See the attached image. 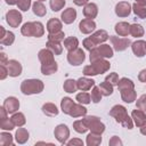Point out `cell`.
Here are the masks:
<instances>
[{
	"label": "cell",
	"mask_w": 146,
	"mask_h": 146,
	"mask_svg": "<svg viewBox=\"0 0 146 146\" xmlns=\"http://www.w3.org/2000/svg\"><path fill=\"white\" fill-rule=\"evenodd\" d=\"M113 144H117V145H121L122 143H121V141L117 139V137H116V136H114V137H113V139H112V140H110V145H113Z\"/></svg>",
	"instance_id": "obj_55"
},
{
	"label": "cell",
	"mask_w": 146,
	"mask_h": 146,
	"mask_svg": "<svg viewBox=\"0 0 146 146\" xmlns=\"http://www.w3.org/2000/svg\"><path fill=\"white\" fill-rule=\"evenodd\" d=\"M64 36H65L64 33L62 31H59V32H56V33H50L48 35V40L55 41V42H60V41L64 40Z\"/></svg>",
	"instance_id": "obj_44"
},
{
	"label": "cell",
	"mask_w": 146,
	"mask_h": 146,
	"mask_svg": "<svg viewBox=\"0 0 146 146\" xmlns=\"http://www.w3.org/2000/svg\"><path fill=\"white\" fill-rule=\"evenodd\" d=\"M64 90L66 91V92H70V94H72V92H74L76 89H78V86H76V81H74V80H71V79H67L65 82H64Z\"/></svg>",
	"instance_id": "obj_35"
},
{
	"label": "cell",
	"mask_w": 146,
	"mask_h": 146,
	"mask_svg": "<svg viewBox=\"0 0 146 146\" xmlns=\"http://www.w3.org/2000/svg\"><path fill=\"white\" fill-rule=\"evenodd\" d=\"M56 71H57V63L56 62H51V63L41 65V72L44 75H50V74L55 73Z\"/></svg>",
	"instance_id": "obj_28"
},
{
	"label": "cell",
	"mask_w": 146,
	"mask_h": 146,
	"mask_svg": "<svg viewBox=\"0 0 146 146\" xmlns=\"http://www.w3.org/2000/svg\"><path fill=\"white\" fill-rule=\"evenodd\" d=\"M0 71H1V76H0V79L3 80L7 75H9V74H8V70L6 68V65H2V64H1V65H0Z\"/></svg>",
	"instance_id": "obj_52"
},
{
	"label": "cell",
	"mask_w": 146,
	"mask_h": 146,
	"mask_svg": "<svg viewBox=\"0 0 146 146\" xmlns=\"http://www.w3.org/2000/svg\"><path fill=\"white\" fill-rule=\"evenodd\" d=\"M145 48H146V44H145Z\"/></svg>",
	"instance_id": "obj_61"
},
{
	"label": "cell",
	"mask_w": 146,
	"mask_h": 146,
	"mask_svg": "<svg viewBox=\"0 0 146 146\" xmlns=\"http://www.w3.org/2000/svg\"><path fill=\"white\" fill-rule=\"evenodd\" d=\"M76 86H78V89H80L82 91H87V90L91 89V87L95 86V81L92 79H88V78H80L76 81Z\"/></svg>",
	"instance_id": "obj_18"
},
{
	"label": "cell",
	"mask_w": 146,
	"mask_h": 146,
	"mask_svg": "<svg viewBox=\"0 0 146 146\" xmlns=\"http://www.w3.org/2000/svg\"><path fill=\"white\" fill-rule=\"evenodd\" d=\"M115 32L120 36H127L128 34H130V25L125 22H120L115 25Z\"/></svg>",
	"instance_id": "obj_24"
},
{
	"label": "cell",
	"mask_w": 146,
	"mask_h": 146,
	"mask_svg": "<svg viewBox=\"0 0 146 146\" xmlns=\"http://www.w3.org/2000/svg\"><path fill=\"white\" fill-rule=\"evenodd\" d=\"M27 139H29V132H27L25 129L19 128V129L16 131V140H17L18 143L23 144V143H25Z\"/></svg>",
	"instance_id": "obj_36"
},
{
	"label": "cell",
	"mask_w": 146,
	"mask_h": 146,
	"mask_svg": "<svg viewBox=\"0 0 146 146\" xmlns=\"http://www.w3.org/2000/svg\"><path fill=\"white\" fill-rule=\"evenodd\" d=\"M79 46V40L75 38V36H68L64 40V47L68 50V51H72V50H75Z\"/></svg>",
	"instance_id": "obj_27"
},
{
	"label": "cell",
	"mask_w": 146,
	"mask_h": 146,
	"mask_svg": "<svg viewBox=\"0 0 146 146\" xmlns=\"http://www.w3.org/2000/svg\"><path fill=\"white\" fill-rule=\"evenodd\" d=\"M1 30V35H0V42L1 44H5V46H10L13 42H14V33L13 32H9V31H5V29L1 26L0 27Z\"/></svg>",
	"instance_id": "obj_16"
},
{
	"label": "cell",
	"mask_w": 146,
	"mask_h": 146,
	"mask_svg": "<svg viewBox=\"0 0 146 146\" xmlns=\"http://www.w3.org/2000/svg\"><path fill=\"white\" fill-rule=\"evenodd\" d=\"M67 144H68V145H73V144H80V145H82L83 143H82L81 140H71V141H68Z\"/></svg>",
	"instance_id": "obj_56"
},
{
	"label": "cell",
	"mask_w": 146,
	"mask_h": 146,
	"mask_svg": "<svg viewBox=\"0 0 146 146\" xmlns=\"http://www.w3.org/2000/svg\"><path fill=\"white\" fill-rule=\"evenodd\" d=\"M73 127H74V130L78 131V132H80V133H83V132H86L88 130V127L86 125V123H84L83 120L75 121L74 124H73Z\"/></svg>",
	"instance_id": "obj_41"
},
{
	"label": "cell",
	"mask_w": 146,
	"mask_h": 146,
	"mask_svg": "<svg viewBox=\"0 0 146 146\" xmlns=\"http://www.w3.org/2000/svg\"><path fill=\"white\" fill-rule=\"evenodd\" d=\"M97 13H98V9H97V6L95 3H87L83 8V15L89 18V19H92L97 16Z\"/></svg>",
	"instance_id": "obj_20"
},
{
	"label": "cell",
	"mask_w": 146,
	"mask_h": 146,
	"mask_svg": "<svg viewBox=\"0 0 146 146\" xmlns=\"http://www.w3.org/2000/svg\"><path fill=\"white\" fill-rule=\"evenodd\" d=\"M17 6H18V8L21 10L26 11L30 8V6H31V0H18Z\"/></svg>",
	"instance_id": "obj_48"
},
{
	"label": "cell",
	"mask_w": 146,
	"mask_h": 146,
	"mask_svg": "<svg viewBox=\"0 0 146 146\" xmlns=\"http://www.w3.org/2000/svg\"><path fill=\"white\" fill-rule=\"evenodd\" d=\"M73 105H74V102H73L71 98L65 97V98H63V99H62L60 107H62V111H63L65 114H70V112H71V110H72Z\"/></svg>",
	"instance_id": "obj_29"
},
{
	"label": "cell",
	"mask_w": 146,
	"mask_h": 146,
	"mask_svg": "<svg viewBox=\"0 0 146 146\" xmlns=\"http://www.w3.org/2000/svg\"><path fill=\"white\" fill-rule=\"evenodd\" d=\"M145 44H146V42L143 41V40H138V41H135V42L132 43L131 48H132L133 54H135L137 57H143V56L146 54Z\"/></svg>",
	"instance_id": "obj_15"
},
{
	"label": "cell",
	"mask_w": 146,
	"mask_h": 146,
	"mask_svg": "<svg viewBox=\"0 0 146 146\" xmlns=\"http://www.w3.org/2000/svg\"><path fill=\"white\" fill-rule=\"evenodd\" d=\"M42 111L46 115H49V116H54V115H57L58 114V110L57 107L51 104V103H48V104H44L42 106Z\"/></svg>",
	"instance_id": "obj_31"
},
{
	"label": "cell",
	"mask_w": 146,
	"mask_h": 146,
	"mask_svg": "<svg viewBox=\"0 0 146 146\" xmlns=\"http://www.w3.org/2000/svg\"><path fill=\"white\" fill-rule=\"evenodd\" d=\"M22 34L25 36H41L44 33L43 25L40 22H29L25 23L21 30Z\"/></svg>",
	"instance_id": "obj_4"
},
{
	"label": "cell",
	"mask_w": 146,
	"mask_h": 146,
	"mask_svg": "<svg viewBox=\"0 0 146 146\" xmlns=\"http://www.w3.org/2000/svg\"><path fill=\"white\" fill-rule=\"evenodd\" d=\"M7 70H8V74L10 76H18L22 73V65L19 62L15 60V59H10L7 62Z\"/></svg>",
	"instance_id": "obj_10"
},
{
	"label": "cell",
	"mask_w": 146,
	"mask_h": 146,
	"mask_svg": "<svg viewBox=\"0 0 146 146\" xmlns=\"http://www.w3.org/2000/svg\"><path fill=\"white\" fill-rule=\"evenodd\" d=\"M76 100L80 103V104H89L90 100H91V96L88 94V92H80L76 95Z\"/></svg>",
	"instance_id": "obj_40"
},
{
	"label": "cell",
	"mask_w": 146,
	"mask_h": 146,
	"mask_svg": "<svg viewBox=\"0 0 146 146\" xmlns=\"http://www.w3.org/2000/svg\"><path fill=\"white\" fill-rule=\"evenodd\" d=\"M10 120L13 121L14 125H18V127H21V125H23L25 123V117H24V115L22 113H15L11 116Z\"/></svg>",
	"instance_id": "obj_39"
},
{
	"label": "cell",
	"mask_w": 146,
	"mask_h": 146,
	"mask_svg": "<svg viewBox=\"0 0 146 146\" xmlns=\"http://www.w3.org/2000/svg\"><path fill=\"white\" fill-rule=\"evenodd\" d=\"M130 34L132 36H136V38L143 36V34H144L143 26L140 24H132V25H130Z\"/></svg>",
	"instance_id": "obj_32"
},
{
	"label": "cell",
	"mask_w": 146,
	"mask_h": 146,
	"mask_svg": "<svg viewBox=\"0 0 146 146\" xmlns=\"http://www.w3.org/2000/svg\"><path fill=\"white\" fill-rule=\"evenodd\" d=\"M86 125L88 127V129L91 130V132H95V133H102L104 130H105V125L99 121L98 117L96 116H87L83 119Z\"/></svg>",
	"instance_id": "obj_6"
},
{
	"label": "cell",
	"mask_w": 146,
	"mask_h": 146,
	"mask_svg": "<svg viewBox=\"0 0 146 146\" xmlns=\"http://www.w3.org/2000/svg\"><path fill=\"white\" fill-rule=\"evenodd\" d=\"M131 117H132V120L135 121L136 125H138V127H141V125L146 122V115H145V112L141 111V110H139V108L132 111V113H131Z\"/></svg>",
	"instance_id": "obj_17"
},
{
	"label": "cell",
	"mask_w": 146,
	"mask_h": 146,
	"mask_svg": "<svg viewBox=\"0 0 146 146\" xmlns=\"http://www.w3.org/2000/svg\"><path fill=\"white\" fill-rule=\"evenodd\" d=\"M33 13L36 16H43L46 15V7L43 6L42 1H36L33 3Z\"/></svg>",
	"instance_id": "obj_33"
},
{
	"label": "cell",
	"mask_w": 146,
	"mask_h": 146,
	"mask_svg": "<svg viewBox=\"0 0 146 146\" xmlns=\"http://www.w3.org/2000/svg\"><path fill=\"white\" fill-rule=\"evenodd\" d=\"M113 56V49L110 44H102L90 50V62H95L100 58H111Z\"/></svg>",
	"instance_id": "obj_5"
},
{
	"label": "cell",
	"mask_w": 146,
	"mask_h": 146,
	"mask_svg": "<svg viewBox=\"0 0 146 146\" xmlns=\"http://www.w3.org/2000/svg\"><path fill=\"white\" fill-rule=\"evenodd\" d=\"M105 80H106V81H108L110 83H112L113 86L119 83V76H117V74H116V73H111L110 75H107V76H106V79H105Z\"/></svg>",
	"instance_id": "obj_49"
},
{
	"label": "cell",
	"mask_w": 146,
	"mask_h": 146,
	"mask_svg": "<svg viewBox=\"0 0 146 146\" xmlns=\"http://www.w3.org/2000/svg\"><path fill=\"white\" fill-rule=\"evenodd\" d=\"M79 27H80V31H81L82 33H84V34H89V33H91V32L95 30L96 24H95V22H94L92 19L84 18V19H82V21L80 22Z\"/></svg>",
	"instance_id": "obj_12"
},
{
	"label": "cell",
	"mask_w": 146,
	"mask_h": 146,
	"mask_svg": "<svg viewBox=\"0 0 146 146\" xmlns=\"http://www.w3.org/2000/svg\"><path fill=\"white\" fill-rule=\"evenodd\" d=\"M89 38H90V39L92 40V42L97 46V44H99V43L106 41V40L108 39V34H107L106 31L100 30V31H97L96 33H94V34H92L91 36H89Z\"/></svg>",
	"instance_id": "obj_21"
},
{
	"label": "cell",
	"mask_w": 146,
	"mask_h": 146,
	"mask_svg": "<svg viewBox=\"0 0 146 146\" xmlns=\"http://www.w3.org/2000/svg\"><path fill=\"white\" fill-rule=\"evenodd\" d=\"M98 87H99V89H100L103 96H110V95H112V92H113V84L110 83V82L106 81V80H105L104 82H102Z\"/></svg>",
	"instance_id": "obj_30"
},
{
	"label": "cell",
	"mask_w": 146,
	"mask_h": 146,
	"mask_svg": "<svg viewBox=\"0 0 146 146\" xmlns=\"http://www.w3.org/2000/svg\"><path fill=\"white\" fill-rule=\"evenodd\" d=\"M6 18L7 23L13 27H17L22 22V15L18 13V10H9L6 15Z\"/></svg>",
	"instance_id": "obj_9"
},
{
	"label": "cell",
	"mask_w": 146,
	"mask_h": 146,
	"mask_svg": "<svg viewBox=\"0 0 146 146\" xmlns=\"http://www.w3.org/2000/svg\"><path fill=\"white\" fill-rule=\"evenodd\" d=\"M47 30L49 31V33H56L59 32L62 30V23L57 19V18H52L48 22L47 24Z\"/></svg>",
	"instance_id": "obj_25"
},
{
	"label": "cell",
	"mask_w": 146,
	"mask_h": 146,
	"mask_svg": "<svg viewBox=\"0 0 146 146\" xmlns=\"http://www.w3.org/2000/svg\"><path fill=\"white\" fill-rule=\"evenodd\" d=\"M110 40H111V42H112L114 49L117 50V51L124 50V49L130 44V40L127 39V38H122V36L112 35V36H110Z\"/></svg>",
	"instance_id": "obj_8"
},
{
	"label": "cell",
	"mask_w": 146,
	"mask_h": 146,
	"mask_svg": "<svg viewBox=\"0 0 146 146\" xmlns=\"http://www.w3.org/2000/svg\"><path fill=\"white\" fill-rule=\"evenodd\" d=\"M117 87H119L120 90H121V89H127V88H133V82H132L131 80L127 79V78H122V79L119 81Z\"/></svg>",
	"instance_id": "obj_43"
},
{
	"label": "cell",
	"mask_w": 146,
	"mask_h": 146,
	"mask_svg": "<svg viewBox=\"0 0 146 146\" xmlns=\"http://www.w3.org/2000/svg\"><path fill=\"white\" fill-rule=\"evenodd\" d=\"M1 128L3 130H11L14 128V123L11 120L9 121V119L3 117V119H1Z\"/></svg>",
	"instance_id": "obj_46"
},
{
	"label": "cell",
	"mask_w": 146,
	"mask_h": 146,
	"mask_svg": "<svg viewBox=\"0 0 146 146\" xmlns=\"http://www.w3.org/2000/svg\"><path fill=\"white\" fill-rule=\"evenodd\" d=\"M131 5L127 1H121L115 6V14L120 17H125L131 11Z\"/></svg>",
	"instance_id": "obj_11"
},
{
	"label": "cell",
	"mask_w": 146,
	"mask_h": 146,
	"mask_svg": "<svg viewBox=\"0 0 146 146\" xmlns=\"http://www.w3.org/2000/svg\"><path fill=\"white\" fill-rule=\"evenodd\" d=\"M86 56H84V52L82 49H79L76 48L75 50H72V51H68V55H67V60L71 65H74V66H78L80 64L83 63Z\"/></svg>",
	"instance_id": "obj_7"
},
{
	"label": "cell",
	"mask_w": 146,
	"mask_h": 146,
	"mask_svg": "<svg viewBox=\"0 0 146 146\" xmlns=\"http://www.w3.org/2000/svg\"><path fill=\"white\" fill-rule=\"evenodd\" d=\"M47 48L55 55H59L62 52V46L59 44V42H55V41H50L48 40L47 43Z\"/></svg>",
	"instance_id": "obj_34"
},
{
	"label": "cell",
	"mask_w": 146,
	"mask_h": 146,
	"mask_svg": "<svg viewBox=\"0 0 146 146\" xmlns=\"http://www.w3.org/2000/svg\"><path fill=\"white\" fill-rule=\"evenodd\" d=\"M121 97L125 103H132L133 100H136V92L133 88L121 89Z\"/></svg>",
	"instance_id": "obj_23"
},
{
	"label": "cell",
	"mask_w": 146,
	"mask_h": 146,
	"mask_svg": "<svg viewBox=\"0 0 146 146\" xmlns=\"http://www.w3.org/2000/svg\"><path fill=\"white\" fill-rule=\"evenodd\" d=\"M76 18V11L73 8H67L62 13V21L65 24H71Z\"/></svg>",
	"instance_id": "obj_19"
},
{
	"label": "cell",
	"mask_w": 146,
	"mask_h": 146,
	"mask_svg": "<svg viewBox=\"0 0 146 146\" xmlns=\"http://www.w3.org/2000/svg\"><path fill=\"white\" fill-rule=\"evenodd\" d=\"M73 1H74V3H75L76 6H84V5L88 3L89 0H73Z\"/></svg>",
	"instance_id": "obj_54"
},
{
	"label": "cell",
	"mask_w": 146,
	"mask_h": 146,
	"mask_svg": "<svg viewBox=\"0 0 146 146\" xmlns=\"http://www.w3.org/2000/svg\"><path fill=\"white\" fill-rule=\"evenodd\" d=\"M140 132H141L143 135H146V122L141 125V128H140Z\"/></svg>",
	"instance_id": "obj_57"
},
{
	"label": "cell",
	"mask_w": 146,
	"mask_h": 146,
	"mask_svg": "<svg viewBox=\"0 0 146 146\" xmlns=\"http://www.w3.org/2000/svg\"><path fill=\"white\" fill-rule=\"evenodd\" d=\"M86 114H87V108L83 107L80 104H74L71 112H70V115L73 116V117H79V116H82V115H86Z\"/></svg>",
	"instance_id": "obj_26"
},
{
	"label": "cell",
	"mask_w": 146,
	"mask_h": 146,
	"mask_svg": "<svg viewBox=\"0 0 146 146\" xmlns=\"http://www.w3.org/2000/svg\"><path fill=\"white\" fill-rule=\"evenodd\" d=\"M138 79H139L141 82H146V68L143 70V71H140L139 75H138Z\"/></svg>",
	"instance_id": "obj_53"
},
{
	"label": "cell",
	"mask_w": 146,
	"mask_h": 146,
	"mask_svg": "<svg viewBox=\"0 0 146 146\" xmlns=\"http://www.w3.org/2000/svg\"><path fill=\"white\" fill-rule=\"evenodd\" d=\"M3 107L7 113H15L19 107V102L15 97H8L3 103Z\"/></svg>",
	"instance_id": "obj_13"
},
{
	"label": "cell",
	"mask_w": 146,
	"mask_h": 146,
	"mask_svg": "<svg viewBox=\"0 0 146 146\" xmlns=\"http://www.w3.org/2000/svg\"><path fill=\"white\" fill-rule=\"evenodd\" d=\"M21 90L24 95L39 94L43 90V83H42L41 80H38V79L24 80L21 84Z\"/></svg>",
	"instance_id": "obj_3"
},
{
	"label": "cell",
	"mask_w": 146,
	"mask_h": 146,
	"mask_svg": "<svg viewBox=\"0 0 146 146\" xmlns=\"http://www.w3.org/2000/svg\"><path fill=\"white\" fill-rule=\"evenodd\" d=\"M136 105H137V107H138L139 110H141V111L146 112V95L140 96V97L138 98V100H137Z\"/></svg>",
	"instance_id": "obj_47"
},
{
	"label": "cell",
	"mask_w": 146,
	"mask_h": 146,
	"mask_svg": "<svg viewBox=\"0 0 146 146\" xmlns=\"http://www.w3.org/2000/svg\"><path fill=\"white\" fill-rule=\"evenodd\" d=\"M39 1H44V0H39Z\"/></svg>",
	"instance_id": "obj_60"
},
{
	"label": "cell",
	"mask_w": 146,
	"mask_h": 146,
	"mask_svg": "<svg viewBox=\"0 0 146 146\" xmlns=\"http://www.w3.org/2000/svg\"><path fill=\"white\" fill-rule=\"evenodd\" d=\"M65 5V0H50V7L54 11L60 10Z\"/></svg>",
	"instance_id": "obj_45"
},
{
	"label": "cell",
	"mask_w": 146,
	"mask_h": 146,
	"mask_svg": "<svg viewBox=\"0 0 146 146\" xmlns=\"http://www.w3.org/2000/svg\"><path fill=\"white\" fill-rule=\"evenodd\" d=\"M132 10L136 14V16H138L139 18H145L146 17V7H144L141 5H138V3H135L132 6Z\"/></svg>",
	"instance_id": "obj_37"
},
{
	"label": "cell",
	"mask_w": 146,
	"mask_h": 146,
	"mask_svg": "<svg viewBox=\"0 0 146 146\" xmlns=\"http://www.w3.org/2000/svg\"><path fill=\"white\" fill-rule=\"evenodd\" d=\"M102 141V138H100V135L99 133H95V132H91L88 135V138H87V144L88 145H97Z\"/></svg>",
	"instance_id": "obj_38"
},
{
	"label": "cell",
	"mask_w": 146,
	"mask_h": 146,
	"mask_svg": "<svg viewBox=\"0 0 146 146\" xmlns=\"http://www.w3.org/2000/svg\"><path fill=\"white\" fill-rule=\"evenodd\" d=\"M68 135H70V131H68V129H67V127L65 124H59V125L56 127V129H55V136H56V138L60 143H65V140L68 137Z\"/></svg>",
	"instance_id": "obj_14"
},
{
	"label": "cell",
	"mask_w": 146,
	"mask_h": 146,
	"mask_svg": "<svg viewBox=\"0 0 146 146\" xmlns=\"http://www.w3.org/2000/svg\"><path fill=\"white\" fill-rule=\"evenodd\" d=\"M91 65H88L83 68V73L84 75H97V74H102L104 72H106L110 68V63L107 60H105L104 58L97 59L95 62H91Z\"/></svg>",
	"instance_id": "obj_2"
},
{
	"label": "cell",
	"mask_w": 146,
	"mask_h": 146,
	"mask_svg": "<svg viewBox=\"0 0 146 146\" xmlns=\"http://www.w3.org/2000/svg\"><path fill=\"white\" fill-rule=\"evenodd\" d=\"M6 2L8 5H16L18 2V0H6Z\"/></svg>",
	"instance_id": "obj_59"
},
{
	"label": "cell",
	"mask_w": 146,
	"mask_h": 146,
	"mask_svg": "<svg viewBox=\"0 0 146 146\" xmlns=\"http://www.w3.org/2000/svg\"><path fill=\"white\" fill-rule=\"evenodd\" d=\"M83 47H84L87 50H91V49H94V48L96 47V44L92 42V40H91L90 38H87V39L83 40Z\"/></svg>",
	"instance_id": "obj_51"
},
{
	"label": "cell",
	"mask_w": 146,
	"mask_h": 146,
	"mask_svg": "<svg viewBox=\"0 0 146 146\" xmlns=\"http://www.w3.org/2000/svg\"><path fill=\"white\" fill-rule=\"evenodd\" d=\"M136 3H138V5H141V6L146 7V0H136Z\"/></svg>",
	"instance_id": "obj_58"
},
{
	"label": "cell",
	"mask_w": 146,
	"mask_h": 146,
	"mask_svg": "<svg viewBox=\"0 0 146 146\" xmlns=\"http://www.w3.org/2000/svg\"><path fill=\"white\" fill-rule=\"evenodd\" d=\"M39 59L42 64H48V63H51V62H55L54 60V54L47 48V49H42L39 51Z\"/></svg>",
	"instance_id": "obj_22"
},
{
	"label": "cell",
	"mask_w": 146,
	"mask_h": 146,
	"mask_svg": "<svg viewBox=\"0 0 146 146\" xmlns=\"http://www.w3.org/2000/svg\"><path fill=\"white\" fill-rule=\"evenodd\" d=\"M1 144H2V145L11 144V135L2 132V133H1Z\"/></svg>",
	"instance_id": "obj_50"
},
{
	"label": "cell",
	"mask_w": 146,
	"mask_h": 146,
	"mask_svg": "<svg viewBox=\"0 0 146 146\" xmlns=\"http://www.w3.org/2000/svg\"><path fill=\"white\" fill-rule=\"evenodd\" d=\"M110 115L114 116L115 120H116L119 123H121L122 125H124L125 128H128V129H131V128H132V121H131V119L129 117L125 107H123V106H121V105H115V106L111 110Z\"/></svg>",
	"instance_id": "obj_1"
},
{
	"label": "cell",
	"mask_w": 146,
	"mask_h": 146,
	"mask_svg": "<svg viewBox=\"0 0 146 146\" xmlns=\"http://www.w3.org/2000/svg\"><path fill=\"white\" fill-rule=\"evenodd\" d=\"M102 96H103V94H102L99 87H94L91 90V100L94 103H98V102H100Z\"/></svg>",
	"instance_id": "obj_42"
}]
</instances>
